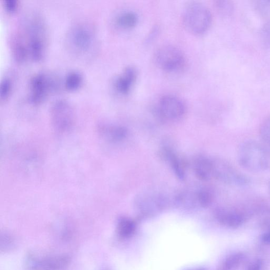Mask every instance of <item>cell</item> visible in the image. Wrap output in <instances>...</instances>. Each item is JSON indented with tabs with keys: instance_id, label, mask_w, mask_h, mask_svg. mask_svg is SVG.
Returning a JSON list of instances; mask_svg holds the SVG:
<instances>
[{
	"instance_id": "28",
	"label": "cell",
	"mask_w": 270,
	"mask_h": 270,
	"mask_svg": "<svg viewBox=\"0 0 270 270\" xmlns=\"http://www.w3.org/2000/svg\"><path fill=\"white\" fill-rule=\"evenodd\" d=\"M187 270H204V269L202 268H195L189 269Z\"/></svg>"
},
{
	"instance_id": "8",
	"label": "cell",
	"mask_w": 270,
	"mask_h": 270,
	"mask_svg": "<svg viewBox=\"0 0 270 270\" xmlns=\"http://www.w3.org/2000/svg\"><path fill=\"white\" fill-rule=\"evenodd\" d=\"M51 116L55 128L62 132L70 130L75 121L73 108L65 99H60L54 102L51 108Z\"/></svg>"
},
{
	"instance_id": "10",
	"label": "cell",
	"mask_w": 270,
	"mask_h": 270,
	"mask_svg": "<svg viewBox=\"0 0 270 270\" xmlns=\"http://www.w3.org/2000/svg\"><path fill=\"white\" fill-rule=\"evenodd\" d=\"M158 112L165 119L177 120L184 115L186 106L178 97L174 95H166L159 102Z\"/></svg>"
},
{
	"instance_id": "11",
	"label": "cell",
	"mask_w": 270,
	"mask_h": 270,
	"mask_svg": "<svg viewBox=\"0 0 270 270\" xmlns=\"http://www.w3.org/2000/svg\"><path fill=\"white\" fill-rule=\"evenodd\" d=\"M135 203L140 211L149 213L164 209L167 205V200L160 194L146 193L138 196Z\"/></svg>"
},
{
	"instance_id": "19",
	"label": "cell",
	"mask_w": 270,
	"mask_h": 270,
	"mask_svg": "<svg viewBox=\"0 0 270 270\" xmlns=\"http://www.w3.org/2000/svg\"><path fill=\"white\" fill-rule=\"evenodd\" d=\"M136 226L134 222L127 218H121L118 224L117 231L119 235L122 237H129L135 231Z\"/></svg>"
},
{
	"instance_id": "4",
	"label": "cell",
	"mask_w": 270,
	"mask_h": 270,
	"mask_svg": "<svg viewBox=\"0 0 270 270\" xmlns=\"http://www.w3.org/2000/svg\"><path fill=\"white\" fill-rule=\"evenodd\" d=\"M184 24L190 33L202 35L209 29L212 20L210 10L198 3L188 5L183 13Z\"/></svg>"
},
{
	"instance_id": "1",
	"label": "cell",
	"mask_w": 270,
	"mask_h": 270,
	"mask_svg": "<svg viewBox=\"0 0 270 270\" xmlns=\"http://www.w3.org/2000/svg\"><path fill=\"white\" fill-rule=\"evenodd\" d=\"M46 26L41 16L34 13L28 16L21 34L25 40L29 57L39 61L44 56L46 44Z\"/></svg>"
},
{
	"instance_id": "7",
	"label": "cell",
	"mask_w": 270,
	"mask_h": 270,
	"mask_svg": "<svg viewBox=\"0 0 270 270\" xmlns=\"http://www.w3.org/2000/svg\"><path fill=\"white\" fill-rule=\"evenodd\" d=\"M57 87L56 79L44 72L32 76L29 83V101L34 105L42 103Z\"/></svg>"
},
{
	"instance_id": "2",
	"label": "cell",
	"mask_w": 270,
	"mask_h": 270,
	"mask_svg": "<svg viewBox=\"0 0 270 270\" xmlns=\"http://www.w3.org/2000/svg\"><path fill=\"white\" fill-rule=\"evenodd\" d=\"M237 160L247 170L260 173L267 169L269 155L264 146L255 140H248L241 145L237 151Z\"/></svg>"
},
{
	"instance_id": "24",
	"label": "cell",
	"mask_w": 270,
	"mask_h": 270,
	"mask_svg": "<svg viewBox=\"0 0 270 270\" xmlns=\"http://www.w3.org/2000/svg\"><path fill=\"white\" fill-rule=\"evenodd\" d=\"M259 133L262 140L270 145V116L265 118L261 124Z\"/></svg>"
},
{
	"instance_id": "18",
	"label": "cell",
	"mask_w": 270,
	"mask_h": 270,
	"mask_svg": "<svg viewBox=\"0 0 270 270\" xmlns=\"http://www.w3.org/2000/svg\"><path fill=\"white\" fill-rule=\"evenodd\" d=\"M83 82V76L81 73L72 71L65 77L64 84L68 90H75L80 87Z\"/></svg>"
},
{
	"instance_id": "14",
	"label": "cell",
	"mask_w": 270,
	"mask_h": 270,
	"mask_svg": "<svg viewBox=\"0 0 270 270\" xmlns=\"http://www.w3.org/2000/svg\"><path fill=\"white\" fill-rule=\"evenodd\" d=\"M137 77V72L135 68L132 66L127 67L116 79V89L121 94H128L135 83Z\"/></svg>"
},
{
	"instance_id": "5",
	"label": "cell",
	"mask_w": 270,
	"mask_h": 270,
	"mask_svg": "<svg viewBox=\"0 0 270 270\" xmlns=\"http://www.w3.org/2000/svg\"><path fill=\"white\" fill-rule=\"evenodd\" d=\"M154 59L158 67L167 72H177L185 65L186 59L178 47L165 45L156 51Z\"/></svg>"
},
{
	"instance_id": "6",
	"label": "cell",
	"mask_w": 270,
	"mask_h": 270,
	"mask_svg": "<svg viewBox=\"0 0 270 270\" xmlns=\"http://www.w3.org/2000/svg\"><path fill=\"white\" fill-rule=\"evenodd\" d=\"M213 178L219 181L232 185H247L248 179L228 161L222 158H213Z\"/></svg>"
},
{
	"instance_id": "21",
	"label": "cell",
	"mask_w": 270,
	"mask_h": 270,
	"mask_svg": "<svg viewBox=\"0 0 270 270\" xmlns=\"http://www.w3.org/2000/svg\"><path fill=\"white\" fill-rule=\"evenodd\" d=\"M106 133L108 138L114 141H121L128 135V131L119 126L110 127L106 129Z\"/></svg>"
},
{
	"instance_id": "27",
	"label": "cell",
	"mask_w": 270,
	"mask_h": 270,
	"mask_svg": "<svg viewBox=\"0 0 270 270\" xmlns=\"http://www.w3.org/2000/svg\"><path fill=\"white\" fill-rule=\"evenodd\" d=\"M262 240L265 243H270V231L264 234L262 236Z\"/></svg>"
},
{
	"instance_id": "9",
	"label": "cell",
	"mask_w": 270,
	"mask_h": 270,
	"mask_svg": "<svg viewBox=\"0 0 270 270\" xmlns=\"http://www.w3.org/2000/svg\"><path fill=\"white\" fill-rule=\"evenodd\" d=\"M70 261V258L65 255L40 257L30 254L26 265L31 270H61L68 266Z\"/></svg>"
},
{
	"instance_id": "15",
	"label": "cell",
	"mask_w": 270,
	"mask_h": 270,
	"mask_svg": "<svg viewBox=\"0 0 270 270\" xmlns=\"http://www.w3.org/2000/svg\"><path fill=\"white\" fill-rule=\"evenodd\" d=\"M10 46L14 59L18 62H24L29 56L26 43L20 32L13 35Z\"/></svg>"
},
{
	"instance_id": "16",
	"label": "cell",
	"mask_w": 270,
	"mask_h": 270,
	"mask_svg": "<svg viewBox=\"0 0 270 270\" xmlns=\"http://www.w3.org/2000/svg\"><path fill=\"white\" fill-rule=\"evenodd\" d=\"M163 153L165 158L169 162L175 174L181 180L185 179L186 164L180 156L170 148H165Z\"/></svg>"
},
{
	"instance_id": "17",
	"label": "cell",
	"mask_w": 270,
	"mask_h": 270,
	"mask_svg": "<svg viewBox=\"0 0 270 270\" xmlns=\"http://www.w3.org/2000/svg\"><path fill=\"white\" fill-rule=\"evenodd\" d=\"M137 15L132 11H126L119 14L116 19L117 24L120 27L129 29L135 27L138 22Z\"/></svg>"
},
{
	"instance_id": "12",
	"label": "cell",
	"mask_w": 270,
	"mask_h": 270,
	"mask_svg": "<svg viewBox=\"0 0 270 270\" xmlns=\"http://www.w3.org/2000/svg\"><path fill=\"white\" fill-rule=\"evenodd\" d=\"M216 214L220 223L230 228L239 227L246 220L245 214L242 211L233 208H219Z\"/></svg>"
},
{
	"instance_id": "22",
	"label": "cell",
	"mask_w": 270,
	"mask_h": 270,
	"mask_svg": "<svg viewBox=\"0 0 270 270\" xmlns=\"http://www.w3.org/2000/svg\"><path fill=\"white\" fill-rule=\"evenodd\" d=\"M15 246L16 240L14 236L7 232L2 233L0 249L2 252H8L14 249Z\"/></svg>"
},
{
	"instance_id": "23",
	"label": "cell",
	"mask_w": 270,
	"mask_h": 270,
	"mask_svg": "<svg viewBox=\"0 0 270 270\" xmlns=\"http://www.w3.org/2000/svg\"><path fill=\"white\" fill-rule=\"evenodd\" d=\"M12 83L10 78L5 77L2 79L1 86H0V101L1 102L7 101L11 93Z\"/></svg>"
},
{
	"instance_id": "26",
	"label": "cell",
	"mask_w": 270,
	"mask_h": 270,
	"mask_svg": "<svg viewBox=\"0 0 270 270\" xmlns=\"http://www.w3.org/2000/svg\"><path fill=\"white\" fill-rule=\"evenodd\" d=\"M263 262L260 260H256L252 262L248 266V270H262Z\"/></svg>"
},
{
	"instance_id": "25",
	"label": "cell",
	"mask_w": 270,
	"mask_h": 270,
	"mask_svg": "<svg viewBox=\"0 0 270 270\" xmlns=\"http://www.w3.org/2000/svg\"><path fill=\"white\" fill-rule=\"evenodd\" d=\"M4 6L8 11L13 12L18 8L19 2L17 0H5Z\"/></svg>"
},
{
	"instance_id": "13",
	"label": "cell",
	"mask_w": 270,
	"mask_h": 270,
	"mask_svg": "<svg viewBox=\"0 0 270 270\" xmlns=\"http://www.w3.org/2000/svg\"><path fill=\"white\" fill-rule=\"evenodd\" d=\"M193 168L198 179L207 181L213 178L212 160L203 155L197 156L193 161Z\"/></svg>"
},
{
	"instance_id": "3",
	"label": "cell",
	"mask_w": 270,
	"mask_h": 270,
	"mask_svg": "<svg viewBox=\"0 0 270 270\" xmlns=\"http://www.w3.org/2000/svg\"><path fill=\"white\" fill-rule=\"evenodd\" d=\"M96 42V33L92 26L87 22H78L68 30L66 43L68 49L77 55H86Z\"/></svg>"
},
{
	"instance_id": "20",
	"label": "cell",
	"mask_w": 270,
	"mask_h": 270,
	"mask_svg": "<svg viewBox=\"0 0 270 270\" xmlns=\"http://www.w3.org/2000/svg\"><path fill=\"white\" fill-rule=\"evenodd\" d=\"M242 253L233 254L229 256L220 265L219 270H233L242 262L244 259Z\"/></svg>"
}]
</instances>
